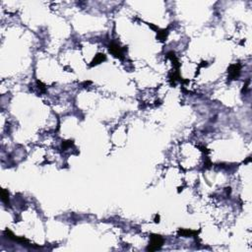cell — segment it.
I'll return each instance as SVG.
<instances>
[{"mask_svg": "<svg viewBox=\"0 0 252 252\" xmlns=\"http://www.w3.org/2000/svg\"><path fill=\"white\" fill-rule=\"evenodd\" d=\"M106 59H107V56L106 54H103V53H98L97 55L95 56L94 58V60L92 61L91 63V66H94V65H98L103 61H106Z\"/></svg>", "mask_w": 252, "mask_h": 252, "instance_id": "cell-5", "label": "cell"}, {"mask_svg": "<svg viewBox=\"0 0 252 252\" xmlns=\"http://www.w3.org/2000/svg\"><path fill=\"white\" fill-rule=\"evenodd\" d=\"M73 143H72V141H66V142H63L62 143V149H66V148L67 147H69V146H71Z\"/></svg>", "mask_w": 252, "mask_h": 252, "instance_id": "cell-7", "label": "cell"}, {"mask_svg": "<svg viewBox=\"0 0 252 252\" xmlns=\"http://www.w3.org/2000/svg\"><path fill=\"white\" fill-rule=\"evenodd\" d=\"M1 200H2V202H4L5 204H8L9 203V192L8 190H6V189H2L1 190Z\"/></svg>", "mask_w": 252, "mask_h": 252, "instance_id": "cell-6", "label": "cell"}, {"mask_svg": "<svg viewBox=\"0 0 252 252\" xmlns=\"http://www.w3.org/2000/svg\"><path fill=\"white\" fill-rule=\"evenodd\" d=\"M240 74V65L239 64H233L228 68V75L231 80H235Z\"/></svg>", "mask_w": 252, "mask_h": 252, "instance_id": "cell-3", "label": "cell"}, {"mask_svg": "<svg viewBox=\"0 0 252 252\" xmlns=\"http://www.w3.org/2000/svg\"><path fill=\"white\" fill-rule=\"evenodd\" d=\"M164 244V238L160 234H151L150 236V244L148 246V251H156L160 249Z\"/></svg>", "mask_w": 252, "mask_h": 252, "instance_id": "cell-1", "label": "cell"}, {"mask_svg": "<svg viewBox=\"0 0 252 252\" xmlns=\"http://www.w3.org/2000/svg\"><path fill=\"white\" fill-rule=\"evenodd\" d=\"M177 233H178L179 235H181V236H183V238H188V236H194V235H196L198 233L196 231H191V229H183V228H180Z\"/></svg>", "mask_w": 252, "mask_h": 252, "instance_id": "cell-4", "label": "cell"}, {"mask_svg": "<svg viewBox=\"0 0 252 252\" xmlns=\"http://www.w3.org/2000/svg\"><path fill=\"white\" fill-rule=\"evenodd\" d=\"M109 51L112 53L113 56L117 57V58H120L122 59L123 58V48L120 47L119 44H117L115 42H112L109 44Z\"/></svg>", "mask_w": 252, "mask_h": 252, "instance_id": "cell-2", "label": "cell"}]
</instances>
